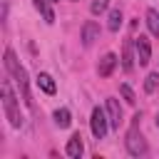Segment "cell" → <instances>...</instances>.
<instances>
[{
  "instance_id": "cell-12",
  "label": "cell",
  "mask_w": 159,
  "mask_h": 159,
  "mask_svg": "<svg viewBox=\"0 0 159 159\" xmlns=\"http://www.w3.org/2000/svg\"><path fill=\"white\" fill-rule=\"evenodd\" d=\"M35 10L45 17V22H47V25H52V22H55V10H52L50 0H35Z\"/></svg>"
},
{
  "instance_id": "cell-8",
  "label": "cell",
  "mask_w": 159,
  "mask_h": 159,
  "mask_svg": "<svg viewBox=\"0 0 159 159\" xmlns=\"http://www.w3.org/2000/svg\"><path fill=\"white\" fill-rule=\"evenodd\" d=\"M117 55L114 52H107L102 60H99V65H97V72H99V77H109L112 72H114V67H117Z\"/></svg>"
},
{
  "instance_id": "cell-7",
  "label": "cell",
  "mask_w": 159,
  "mask_h": 159,
  "mask_svg": "<svg viewBox=\"0 0 159 159\" xmlns=\"http://www.w3.org/2000/svg\"><path fill=\"white\" fill-rule=\"evenodd\" d=\"M94 40H99V25H97L94 20H87V22L82 25V45H84V47H92Z\"/></svg>"
},
{
  "instance_id": "cell-16",
  "label": "cell",
  "mask_w": 159,
  "mask_h": 159,
  "mask_svg": "<svg viewBox=\"0 0 159 159\" xmlns=\"http://www.w3.org/2000/svg\"><path fill=\"white\" fill-rule=\"evenodd\" d=\"M157 87H159V72H152V75H147V80H144V92H157Z\"/></svg>"
},
{
  "instance_id": "cell-2",
  "label": "cell",
  "mask_w": 159,
  "mask_h": 159,
  "mask_svg": "<svg viewBox=\"0 0 159 159\" xmlns=\"http://www.w3.org/2000/svg\"><path fill=\"white\" fill-rule=\"evenodd\" d=\"M0 92H2V109H5V117H7L10 127L20 129V127H22V114H20V104H17V97L12 94L10 82H2Z\"/></svg>"
},
{
  "instance_id": "cell-17",
  "label": "cell",
  "mask_w": 159,
  "mask_h": 159,
  "mask_svg": "<svg viewBox=\"0 0 159 159\" xmlns=\"http://www.w3.org/2000/svg\"><path fill=\"white\" fill-rule=\"evenodd\" d=\"M107 5H109V0H92L89 12H92V15H102V12L107 10Z\"/></svg>"
},
{
  "instance_id": "cell-14",
  "label": "cell",
  "mask_w": 159,
  "mask_h": 159,
  "mask_svg": "<svg viewBox=\"0 0 159 159\" xmlns=\"http://www.w3.org/2000/svg\"><path fill=\"white\" fill-rule=\"evenodd\" d=\"M147 27L154 37H159V10H154V7L147 10Z\"/></svg>"
},
{
  "instance_id": "cell-3",
  "label": "cell",
  "mask_w": 159,
  "mask_h": 159,
  "mask_svg": "<svg viewBox=\"0 0 159 159\" xmlns=\"http://www.w3.org/2000/svg\"><path fill=\"white\" fill-rule=\"evenodd\" d=\"M137 119H139V114L134 117V124L129 127V132L124 137V147H127V154L129 157H144L147 154V142H144V137H142V132L137 127Z\"/></svg>"
},
{
  "instance_id": "cell-1",
  "label": "cell",
  "mask_w": 159,
  "mask_h": 159,
  "mask_svg": "<svg viewBox=\"0 0 159 159\" xmlns=\"http://www.w3.org/2000/svg\"><path fill=\"white\" fill-rule=\"evenodd\" d=\"M5 70L15 77V84H17V89H20V94H22V102L27 104V109H35V104H32V94H30V82H27V72H25V67L20 65V60L15 57V52L7 47L5 50Z\"/></svg>"
},
{
  "instance_id": "cell-19",
  "label": "cell",
  "mask_w": 159,
  "mask_h": 159,
  "mask_svg": "<svg viewBox=\"0 0 159 159\" xmlns=\"http://www.w3.org/2000/svg\"><path fill=\"white\" fill-rule=\"evenodd\" d=\"M157 127H159V112H157Z\"/></svg>"
},
{
  "instance_id": "cell-10",
  "label": "cell",
  "mask_w": 159,
  "mask_h": 159,
  "mask_svg": "<svg viewBox=\"0 0 159 159\" xmlns=\"http://www.w3.org/2000/svg\"><path fill=\"white\" fill-rule=\"evenodd\" d=\"M65 152H67V157H72V159H80V157H82V152H84L82 137H80V134H72V137L67 139V147H65Z\"/></svg>"
},
{
  "instance_id": "cell-15",
  "label": "cell",
  "mask_w": 159,
  "mask_h": 159,
  "mask_svg": "<svg viewBox=\"0 0 159 159\" xmlns=\"http://www.w3.org/2000/svg\"><path fill=\"white\" fill-rule=\"evenodd\" d=\"M107 27H109V32H119V27H122V10H119V7H114V10L109 12Z\"/></svg>"
},
{
  "instance_id": "cell-13",
  "label": "cell",
  "mask_w": 159,
  "mask_h": 159,
  "mask_svg": "<svg viewBox=\"0 0 159 159\" xmlns=\"http://www.w3.org/2000/svg\"><path fill=\"white\" fill-rule=\"evenodd\" d=\"M52 119H55V124H57L60 129H67V127L72 124V114H70V109H67V107H60V109H55Z\"/></svg>"
},
{
  "instance_id": "cell-18",
  "label": "cell",
  "mask_w": 159,
  "mask_h": 159,
  "mask_svg": "<svg viewBox=\"0 0 159 159\" xmlns=\"http://www.w3.org/2000/svg\"><path fill=\"white\" fill-rule=\"evenodd\" d=\"M119 92H122V97H124V102H127V104H137V97H134V92H132V87H129V84H122V87H119Z\"/></svg>"
},
{
  "instance_id": "cell-4",
  "label": "cell",
  "mask_w": 159,
  "mask_h": 159,
  "mask_svg": "<svg viewBox=\"0 0 159 159\" xmlns=\"http://www.w3.org/2000/svg\"><path fill=\"white\" fill-rule=\"evenodd\" d=\"M89 129H92L94 139H104V137H107V132H109V117H107V109H102V107H94V109H92Z\"/></svg>"
},
{
  "instance_id": "cell-6",
  "label": "cell",
  "mask_w": 159,
  "mask_h": 159,
  "mask_svg": "<svg viewBox=\"0 0 159 159\" xmlns=\"http://www.w3.org/2000/svg\"><path fill=\"white\" fill-rule=\"evenodd\" d=\"M107 117H109V127H112V129H119V124H122V107H119V99L107 97Z\"/></svg>"
},
{
  "instance_id": "cell-5",
  "label": "cell",
  "mask_w": 159,
  "mask_h": 159,
  "mask_svg": "<svg viewBox=\"0 0 159 159\" xmlns=\"http://www.w3.org/2000/svg\"><path fill=\"white\" fill-rule=\"evenodd\" d=\"M134 52H137L139 65H149V60H152V45H149V40L144 35L134 37Z\"/></svg>"
},
{
  "instance_id": "cell-20",
  "label": "cell",
  "mask_w": 159,
  "mask_h": 159,
  "mask_svg": "<svg viewBox=\"0 0 159 159\" xmlns=\"http://www.w3.org/2000/svg\"><path fill=\"white\" fill-rule=\"evenodd\" d=\"M50 2H60V0H50Z\"/></svg>"
},
{
  "instance_id": "cell-9",
  "label": "cell",
  "mask_w": 159,
  "mask_h": 159,
  "mask_svg": "<svg viewBox=\"0 0 159 159\" xmlns=\"http://www.w3.org/2000/svg\"><path fill=\"white\" fill-rule=\"evenodd\" d=\"M134 60H137V52H134V42H124V50H122V70L124 72H132L134 70Z\"/></svg>"
},
{
  "instance_id": "cell-11",
  "label": "cell",
  "mask_w": 159,
  "mask_h": 159,
  "mask_svg": "<svg viewBox=\"0 0 159 159\" xmlns=\"http://www.w3.org/2000/svg\"><path fill=\"white\" fill-rule=\"evenodd\" d=\"M35 82H37V87H40L45 94H55V92H57V84H55V80H52L47 72H37V80H35Z\"/></svg>"
}]
</instances>
